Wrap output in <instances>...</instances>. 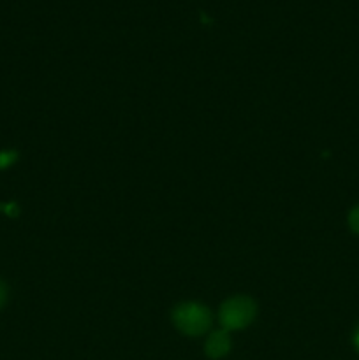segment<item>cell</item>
I'll return each mask as SVG.
<instances>
[{
    "instance_id": "277c9868",
    "label": "cell",
    "mask_w": 359,
    "mask_h": 360,
    "mask_svg": "<svg viewBox=\"0 0 359 360\" xmlns=\"http://www.w3.org/2000/svg\"><path fill=\"white\" fill-rule=\"evenodd\" d=\"M348 227L354 234L359 236V204L352 207L351 213H348Z\"/></svg>"
},
{
    "instance_id": "6da1fadb",
    "label": "cell",
    "mask_w": 359,
    "mask_h": 360,
    "mask_svg": "<svg viewBox=\"0 0 359 360\" xmlns=\"http://www.w3.org/2000/svg\"><path fill=\"white\" fill-rule=\"evenodd\" d=\"M172 326L185 336H203L211 327V311L196 301L180 302L171 311Z\"/></svg>"
},
{
    "instance_id": "3957f363",
    "label": "cell",
    "mask_w": 359,
    "mask_h": 360,
    "mask_svg": "<svg viewBox=\"0 0 359 360\" xmlns=\"http://www.w3.org/2000/svg\"><path fill=\"white\" fill-rule=\"evenodd\" d=\"M231 352V336L229 330H213L204 343V354L210 359H222Z\"/></svg>"
},
{
    "instance_id": "7a4b0ae2",
    "label": "cell",
    "mask_w": 359,
    "mask_h": 360,
    "mask_svg": "<svg viewBox=\"0 0 359 360\" xmlns=\"http://www.w3.org/2000/svg\"><path fill=\"white\" fill-rule=\"evenodd\" d=\"M257 304L248 295H232L218 309V320L225 330H241L256 320Z\"/></svg>"
},
{
    "instance_id": "8992f818",
    "label": "cell",
    "mask_w": 359,
    "mask_h": 360,
    "mask_svg": "<svg viewBox=\"0 0 359 360\" xmlns=\"http://www.w3.org/2000/svg\"><path fill=\"white\" fill-rule=\"evenodd\" d=\"M2 301H4V290L0 288V304H2Z\"/></svg>"
},
{
    "instance_id": "5b68a950",
    "label": "cell",
    "mask_w": 359,
    "mask_h": 360,
    "mask_svg": "<svg viewBox=\"0 0 359 360\" xmlns=\"http://www.w3.org/2000/svg\"><path fill=\"white\" fill-rule=\"evenodd\" d=\"M352 345H354L355 352H358V354H359V326L355 327L354 334H352Z\"/></svg>"
}]
</instances>
